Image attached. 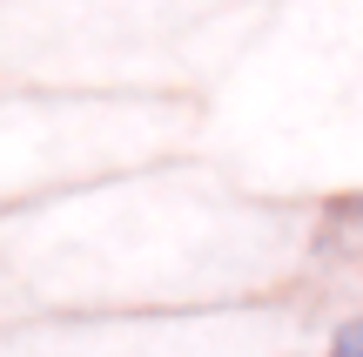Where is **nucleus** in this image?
I'll return each mask as SVG.
<instances>
[{
  "instance_id": "obj_2",
  "label": "nucleus",
  "mask_w": 363,
  "mask_h": 357,
  "mask_svg": "<svg viewBox=\"0 0 363 357\" xmlns=\"http://www.w3.org/2000/svg\"><path fill=\"white\" fill-rule=\"evenodd\" d=\"M330 357H363V317L337 331V344H330Z\"/></svg>"
},
{
  "instance_id": "obj_1",
  "label": "nucleus",
  "mask_w": 363,
  "mask_h": 357,
  "mask_svg": "<svg viewBox=\"0 0 363 357\" xmlns=\"http://www.w3.org/2000/svg\"><path fill=\"white\" fill-rule=\"evenodd\" d=\"M323 256H337V263H357V270H363V196L337 202V209L323 216Z\"/></svg>"
}]
</instances>
